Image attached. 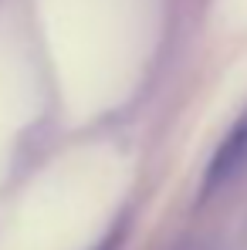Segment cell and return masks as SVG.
I'll return each mask as SVG.
<instances>
[{
  "mask_svg": "<svg viewBox=\"0 0 247 250\" xmlns=\"http://www.w3.org/2000/svg\"><path fill=\"white\" fill-rule=\"evenodd\" d=\"M244 163H247V108L241 112V119L234 122V128L227 132V139L220 142L213 163H210V169H206V183H203L206 196H210L213 186H220L224 179H230Z\"/></svg>",
  "mask_w": 247,
  "mask_h": 250,
  "instance_id": "1",
  "label": "cell"
}]
</instances>
